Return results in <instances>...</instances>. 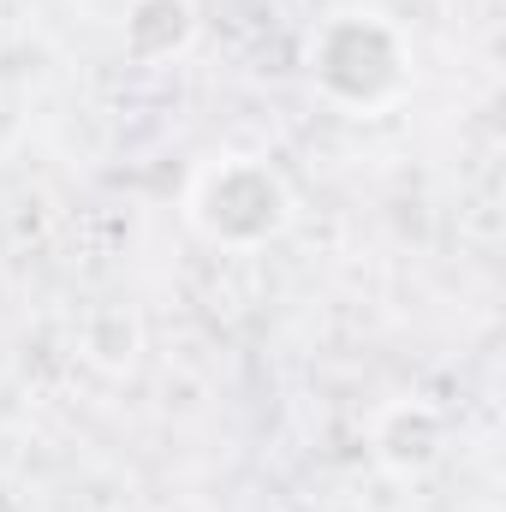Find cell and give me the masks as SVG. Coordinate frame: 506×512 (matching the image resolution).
I'll use <instances>...</instances> for the list:
<instances>
[{
    "label": "cell",
    "mask_w": 506,
    "mask_h": 512,
    "mask_svg": "<svg viewBox=\"0 0 506 512\" xmlns=\"http://www.w3.org/2000/svg\"><path fill=\"white\" fill-rule=\"evenodd\" d=\"M304 72L340 114H381L411 90V42L376 6H340L310 30Z\"/></svg>",
    "instance_id": "cell-1"
},
{
    "label": "cell",
    "mask_w": 506,
    "mask_h": 512,
    "mask_svg": "<svg viewBox=\"0 0 506 512\" xmlns=\"http://www.w3.org/2000/svg\"><path fill=\"white\" fill-rule=\"evenodd\" d=\"M185 221L203 245L251 256L292 227V185L268 155H215L185 191Z\"/></svg>",
    "instance_id": "cell-2"
},
{
    "label": "cell",
    "mask_w": 506,
    "mask_h": 512,
    "mask_svg": "<svg viewBox=\"0 0 506 512\" xmlns=\"http://www.w3.org/2000/svg\"><path fill=\"white\" fill-rule=\"evenodd\" d=\"M370 453L387 477H423L447 453V417L429 399H387L370 417Z\"/></svg>",
    "instance_id": "cell-3"
},
{
    "label": "cell",
    "mask_w": 506,
    "mask_h": 512,
    "mask_svg": "<svg viewBox=\"0 0 506 512\" xmlns=\"http://www.w3.org/2000/svg\"><path fill=\"white\" fill-rule=\"evenodd\" d=\"M197 42V6L191 0H126L120 48L137 66H167Z\"/></svg>",
    "instance_id": "cell-4"
}]
</instances>
